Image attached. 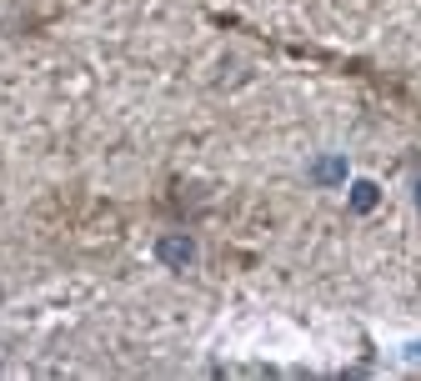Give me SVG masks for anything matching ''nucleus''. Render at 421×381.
<instances>
[{"instance_id": "nucleus-1", "label": "nucleus", "mask_w": 421, "mask_h": 381, "mask_svg": "<svg viewBox=\"0 0 421 381\" xmlns=\"http://www.w3.org/2000/svg\"><path fill=\"white\" fill-rule=\"evenodd\" d=\"M161 256L171 261V266H181V261H191V241H165V246H161Z\"/></svg>"}]
</instances>
